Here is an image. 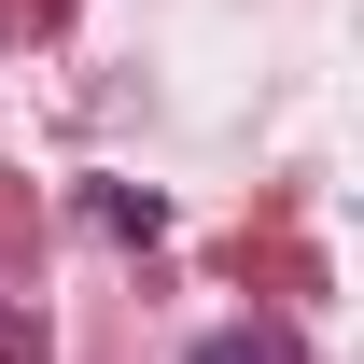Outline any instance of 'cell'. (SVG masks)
Returning a JSON list of instances; mask_svg holds the SVG:
<instances>
[{
	"label": "cell",
	"mask_w": 364,
	"mask_h": 364,
	"mask_svg": "<svg viewBox=\"0 0 364 364\" xmlns=\"http://www.w3.org/2000/svg\"><path fill=\"white\" fill-rule=\"evenodd\" d=\"M196 364H294V350H280V336H210Z\"/></svg>",
	"instance_id": "obj_1"
},
{
	"label": "cell",
	"mask_w": 364,
	"mask_h": 364,
	"mask_svg": "<svg viewBox=\"0 0 364 364\" xmlns=\"http://www.w3.org/2000/svg\"><path fill=\"white\" fill-rule=\"evenodd\" d=\"M0 364H43V350H28V336H0Z\"/></svg>",
	"instance_id": "obj_2"
}]
</instances>
